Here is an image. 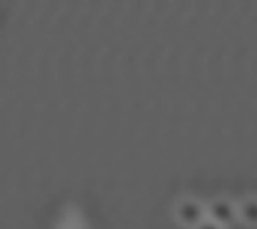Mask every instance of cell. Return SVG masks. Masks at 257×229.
Wrapping results in <instances>:
<instances>
[{
    "label": "cell",
    "mask_w": 257,
    "mask_h": 229,
    "mask_svg": "<svg viewBox=\"0 0 257 229\" xmlns=\"http://www.w3.org/2000/svg\"><path fill=\"white\" fill-rule=\"evenodd\" d=\"M176 217L182 224L189 225V227H197L204 222V211L203 206L196 201H183L176 208Z\"/></svg>",
    "instance_id": "obj_1"
},
{
    "label": "cell",
    "mask_w": 257,
    "mask_h": 229,
    "mask_svg": "<svg viewBox=\"0 0 257 229\" xmlns=\"http://www.w3.org/2000/svg\"><path fill=\"white\" fill-rule=\"evenodd\" d=\"M238 210H236L234 206H232L229 201H215V203H211L210 206V217L213 222H217V224L220 225H229L232 224V222L236 220V217H238Z\"/></svg>",
    "instance_id": "obj_2"
},
{
    "label": "cell",
    "mask_w": 257,
    "mask_h": 229,
    "mask_svg": "<svg viewBox=\"0 0 257 229\" xmlns=\"http://www.w3.org/2000/svg\"><path fill=\"white\" fill-rule=\"evenodd\" d=\"M238 213L246 224L257 225V199L245 201V203L238 208Z\"/></svg>",
    "instance_id": "obj_3"
},
{
    "label": "cell",
    "mask_w": 257,
    "mask_h": 229,
    "mask_svg": "<svg viewBox=\"0 0 257 229\" xmlns=\"http://www.w3.org/2000/svg\"><path fill=\"white\" fill-rule=\"evenodd\" d=\"M196 229H222V225L217 224V222H213V220H204L203 224H199Z\"/></svg>",
    "instance_id": "obj_4"
}]
</instances>
